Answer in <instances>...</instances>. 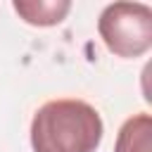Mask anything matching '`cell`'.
<instances>
[{
    "mask_svg": "<svg viewBox=\"0 0 152 152\" xmlns=\"http://www.w3.org/2000/svg\"><path fill=\"white\" fill-rule=\"evenodd\" d=\"M102 116L86 100L59 97L38 107L31 121L33 152H95L102 142Z\"/></svg>",
    "mask_w": 152,
    "mask_h": 152,
    "instance_id": "cell-1",
    "label": "cell"
},
{
    "mask_svg": "<svg viewBox=\"0 0 152 152\" xmlns=\"http://www.w3.org/2000/svg\"><path fill=\"white\" fill-rule=\"evenodd\" d=\"M97 33L112 55L142 57L152 48V10L145 2H112L97 19Z\"/></svg>",
    "mask_w": 152,
    "mask_h": 152,
    "instance_id": "cell-2",
    "label": "cell"
},
{
    "mask_svg": "<svg viewBox=\"0 0 152 152\" xmlns=\"http://www.w3.org/2000/svg\"><path fill=\"white\" fill-rule=\"evenodd\" d=\"M12 7L31 26H57L71 12L69 0H14Z\"/></svg>",
    "mask_w": 152,
    "mask_h": 152,
    "instance_id": "cell-3",
    "label": "cell"
},
{
    "mask_svg": "<svg viewBox=\"0 0 152 152\" xmlns=\"http://www.w3.org/2000/svg\"><path fill=\"white\" fill-rule=\"evenodd\" d=\"M152 150V116L147 112L128 116L119 133L114 152H150Z\"/></svg>",
    "mask_w": 152,
    "mask_h": 152,
    "instance_id": "cell-4",
    "label": "cell"
}]
</instances>
